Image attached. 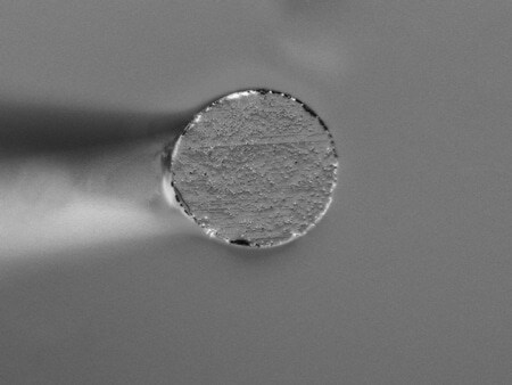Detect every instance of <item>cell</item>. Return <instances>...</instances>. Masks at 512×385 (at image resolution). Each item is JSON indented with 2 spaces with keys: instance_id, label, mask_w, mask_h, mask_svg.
Listing matches in <instances>:
<instances>
[{
  "instance_id": "obj_1",
  "label": "cell",
  "mask_w": 512,
  "mask_h": 385,
  "mask_svg": "<svg viewBox=\"0 0 512 385\" xmlns=\"http://www.w3.org/2000/svg\"><path fill=\"white\" fill-rule=\"evenodd\" d=\"M338 169L334 138L316 112L294 96L253 89L197 114L173 149L169 185L206 234L268 249L324 218Z\"/></svg>"
}]
</instances>
